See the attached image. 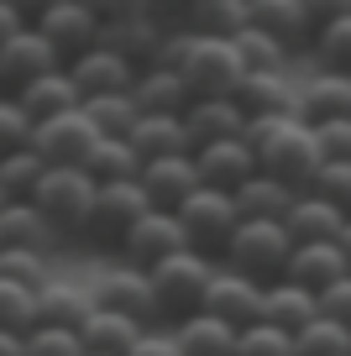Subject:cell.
<instances>
[{"instance_id": "ba28073f", "label": "cell", "mask_w": 351, "mask_h": 356, "mask_svg": "<svg viewBox=\"0 0 351 356\" xmlns=\"http://www.w3.org/2000/svg\"><path fill=\"white\" fill-rule=\"evenodd\" d=\"M89 147H95V126H89L84 105L63 111V115H47V121L32 126V152L47 168H84Z\"/></svg>"}, {"instance_id": "7402d4cb", "label": "cell", "mask_w": 351, "mask_h": 356, "mask_svg": "<svg viewBox=\"0 0 351 356\" xmlns=\"http://www.w3.org/2000/svg\"><path fill=\"white\" fill-rule=\"evenodd\" d=\"M341 273H346V257H341L336 241H294V252H288V267H283V278L299 283V289H309V293L330 289Z\"/></svg>"}, {"instance_id": "8d00e7d4", "label": "cell", "mask_w": 351, "mask_h": 356, "mask_svg": "<svg viewBox=\"0 0 351 356\" xmlns=\"http://www.w3.org/2000/svg\"><path fill=\"white\" fill-rule=\"evenodd\" d=\"M47 163L32 152V147H16V152L0 157V189H6V200H32V189L42 184Z\"/></svg>"}, {"instance_id": "816d5d0a", "label": "cell", "mask_w": 351, "mask_h": 356, "mask_svg": "<svg viewBox=\"0 0 351 356\" xmlns=\"http://www.w3.org/2000/svg\"><path fill=\"white\" fill-rule=\"evenodd\" d=\"M22 26H32V22H26V16L16 11L11 0H0V42H6V37H16V32H22Z\"/></svg>"}, {"instance_id": "d4e9b609", "label": "cell", "mask_w": 351, "mask_h": 356, "mask_svg": "<svg viewBox=\"0 0 351 356\" xmlns=\"http://www.w3.org/2000/svg\"><path fill=\"white\" fill-rule=\"evenodd\" d=\"M341 225H346V210H336L330 200H320V194L299 189L294 204H288L283 215V231L294 236V241H336Z\"/></svg>"}, {"instance_id": "7a4b0ae2", "label": "cell", "mask_w": 351, "mask_h": 356, "mask_svg": "<svg viewBox=\"0 0 351 356\" xmlns=\"http://www.w3.org/2000/svg\"><path fill=\"white\" fill-rule=\"evenodd\" d=\"M242 142L252 147L257 173L278 178L288 189H309L315 168L325 163L320 142H315V126H304L299 115H247Z\"/></svg>"}, {"instance_id": "f1b7e54d", "label": "cell", "mask_w": 351, "mask_h": 356, "mask_svg": "<svg viewBox=\"0 0 351 356\" xmlns=\"http://www.w3.org/2000/svg\"><path fill=\"white\" fill-rule=\"evenodd\" d=\"M132 100H136V111H142V115H184L189 111V89H184V79H178L173 68L153 63V68L136 74Z\"/></svg>"}, {"instance_id": "c3c4849f", "label": "cell", "mask_w": 351, "mask_h": 356, "mask_svg": "<svg viewBox=\"0 0 351 356\" xmlns=\"http://www.w3.org/2000/svg\"><path fill=\"white\" fill-rule=\"evenodd\" d=\"M100 22H126V16H142V11H157V0H84ZM163 16V11H157Z\"/></svg>"}, {"instance_id": "680465c9", "label": "cell", "mask_w": 351, "mask_h": 356, "mask_svg": "<svg viewBox=\"0 0 351 356\" xmlns=\"http://www.w3.org/2000/svg\"><path fill=\"white\" fill-rule=\"evenodd\" d=\"M84 356H89V351H84Z\"/></svg>"}, {"instance_id": "7dc6e473", "label": "cell", "mask_w": 351, "mask_h": 356, "mask_svg": "<svg viewBox=\"0 0 351 356\" xmlns=\"http://www.w3.org/2000/svg\"><path fill=\"white\" fill-rule=\"evenodd\" d=\"M315 142H320V157H351V115L315 126Z\"/></svg>"}, {"instance_id": "f546056e", "label": "cell", "mask_w": 351, "mask_h": 356, "mask_svg": "<svg viewBox=\"0 0 351 356\" xmlns=\"http://www.w3.org/2000/svg\"><path fill=\"white\" fill-rule=\"evenodd\" d=\"M294 194L299 189H288V184H278V178L252 173L231 200H236V215H242V220H283L288 204H294Z\"/></svg>"}, {"instance_id": "52a82bcc", "label": "cell", "mask_w": 351, "mask_h": 356, "mask_svg": "<svg viewBox=\"0 0 351 356\" xmlns=\"http://www.w3.org/2000/svg\"><path fill=\"white\" fill-rule=\"evenodd\" d=\"M173 215H178V225H184V241L194 246V252H205V257H220V246L231 241V231L242 220V215H236V200H231L226 189H205V184H199Z\"/></svg>"}, {"instance_id": "d6a6232c", "label": "cell", "mask_w": 351, "mask_h": 356, "mask_svg": "<svg viewBox=\"0 0 351 356\" xmlns=\"http://www.w3.org/2000/svg\"><path fill=\"white\" fill-rule=\"evenodd\" d=\"M132 147L142 152V163L153 157H178V152H194L184 136V115H142L132 126Z\"/></svg>"}, {"instance_id": "603a6c76", "label": "cell", "mask_w": 351, "mask_h": 356, "mask_svg": "<svg viewBox=\"0 0 351 356\" xmlns=\"http://www.w3.org/2000/svg\"><path fill=\"white\" fill-rule=\"evenodd\" d=\"M142 330H147L142 320L116 314V309H100V304H89V314L79 320V341H84L89 356H126Z\"/></svg>"}, {"instance_id": "bcb514c9", "label": "cell", "mask_w": 351, "mask_h": 356, "mask_svg": "<svg viewBox=\"0 0 351 356\" xmlns=\"http://www.w3.org/2000/svg\"><path fill=\"white\" fill-rule=\"evenodd\" d=\"M315 299H320V314H325V320L351 325V273H341V278L330 283V289H320Z\"/></svg>"}, {"instance_id": "7bdbcfd3", "label": "cell", "mask_w": 351, "mask_h": 356, "mask_svg": "<svg viewBox=\"0 0 351 356\" xmlns=\"http://www.w3.org/2000/svg\"><path fill=\"white\" fill-rule=\"evenodd\" d=\"M0 278L6 283H22V289H47V257H37V252H16V246H0Z\"/></svg>"}, {"instance_id": "277c9868", "label": "cell", "mask_w": 351, "mask_h": 356, "mask_svg": "<svg viewBox=\"0 0 351 356\" xmlns=\"http://www.w3.org/2000/svg\"><path fill=\"white\" fill-rule=\"evenodd\" d=\"M215 257L194 252V246H184V252L163 257L157 267H147V278H153V293H157V314H163L168 325L184 320V314H199V304H205V289L210 278H215Z\"/></svg>"}, {"instance_id": "9c48e42d", "label": "cell", "mask_w": 351, "mask_h": 356, "mask_svg": "<svg viewBox=\"0 0 351 356\" xmlns=\"http://www.w3.org/2000/svg\"><path fill=\"white\" fill-rule=\"evenodd\" d=\"M184 225H178V215L173 210H142L136 215V225L126 231V241L116 246V257L121 262H132V267H157L163 257H173V252H184Z\"/></svg>"}, {"instance_id": "ee69618b", "label": "cell", "mask_w": 351, "mask_h": 356, "mask_svg": "<svg viewBox=\"0 0 351 356\" xmlns=\"http://www.w3.org/2000/svg\"><path fill=\"white\" fill-rule=\"evenodd\" d=\"M32 325H37V293L22 289V283H6V278H0V330L26 335Z\"/></svg>"}, {"instance_id": "5bb4252c", "label": "cell", "mask_w": 351, "mask_h": 356, "mask_svg": "<svg viewBox=\"0 0 351 356\" xmlns=\"http://www.w3.org/2000/svg\"><path fill=\"white\" fill-rule=\"evenodd\" d=\"M68 68V79H74V89L84 95V100H95V95H126V89L136 84V74L142 68L136 63H126L116 47H105V42H95L89 53H79L74 63H63Z\"/></svg>"}, {"instance_id": "4fadbf2b", "label": "cell", "mask_w": 351, "mask_h": 356, "mask_svg": "<svg viewBox=\"0 0 351 356\" xmlns=\"http://www.w3.org/2000/svg\"><path fill=\"white\" fill-rule=\"evenodd\" d=\"M199 309L215 314V320H226L231 330H242V325L263 320V283L247 278V273H231V267H215V278H210Z\"/></svg>"}, {"instance_id": "1f68e13d", "label": "cell", "mask_w": 351, "mask_h": 356, "mask_svg": "<svg viewBox=\"0 0 351 356\" xmlns=\"http://www.w3.org/2000/svg\"><path fill=\"white\" fill-rule=\"evenodd\" d=\"M84 173L95 184H116V178H136L142 173V152L132 147V136H95L84 157Z\"/></svg>"}, {"instance_id": "44dd1931", "label": "cell", "mask_w": 351, "mask_h": 356, "mask_svg": "<svg viewBox=\"0 0 351 356\" xmlns=\"http://www.w3.org/2000/svg\"><path fill=\"white\" fill-rule=\"evenodd\" d=\"M247 26L278 37L288 53L309 47V37H315V26H309V16H304L299 0H247Z\"/></svg>"}, {"instance_id": "ab89813d", "label": "cell", "mask_w": 351, "mask_h": 356, "mask_svg": "<svg viewBox=\"0 0 351 356\" xmlns=\"http://www.w3.org/2000/svg\"><path fill=\"white\" fill-rule=\"evenodd\" d=\"M236 356H294V335L267 320H252L236 330Z\"/></svg>"}, {"instance_id": "83f0119b", "label": "cell", "mask_w": 351, "mask_h": 356, "mask_svg": "<svg viewBox=\"0 0 351 356\" xmlns=\"http://www.w3.org/2000/svg\"><path fill=\"white\" fill-rule=\"evenodd\" d=\"M173 346H178V356H236V330L199 309V314L173 320Z\"/></svg>"}, {"instance_id": "d590c367", "label": "cell", "mask_w": 351, "mask_h": 356, "mask_svg": "<svg viewBox=\"0 0 351 356\" xmlns=\"http://www.w3.org/2000/svg\"><path fill=\"white\" fill-rule=\"evenodd\" d=\"M231 42H236V53H242V68H247V74H283L288 58H294L283 42H278V37L257 32V26H242Z\"/></svg>"}, {"instance_id": "11a10c76", "label": "cell", "mask_w": 351, "mask_h": 356, "mask_svg": "<svg viewBox=\"0 0 351 356\" xmlns=\"http://www.w3.org/2000/svg\"><path fill=\"white\" fill-rule=\"evenodd\" d=\"M336 246H341V257H346V273H351V215H346V225H341Z\"/></svg>"}, {"instance_id": "cb8c5ba5", "label": "cell", "mask_w": 351, "mask_h": 356, "mask_svg": "<svg viewBox=\"0 0 351 356\" xmlns=\"http://www.w3.org/2000/svg\"><path fill=\"white\" fill-rule=\"evenodd\" d=\"M263 320L288 330V335H299L309 320H320V299L309 289H299V283H288V278H273V283H263Z\"/></svg>"}, {"instance_id": "e0dca14e", "label": "cell", "mask_w": 351, "mask_h": 356, "mask_svg": "<svg viewBox=\"0 0 351 356\" xmlns=\"http://www.w3.org/2000/svg\"><path fill=\"white\" fill-rule=\"evenodd\" d=\"M194 168H199V184L205 189H226L236 194L247 178L257 173V157L242 136H231V142H210V147H194Z\"/></svg>"}, {"instance_id": "f35d334b", "label": "cell", "mask_w": 351, "mask_h": 356, "mask_svg": "<svg viewBox=\"0 0 351 356\" xmlns=\"http://www.w3.org/2000/svg\"><path fill=\"white\" fill-rule=\"evenodd\" d=\"M309 53H315V63L330 68V74H351V16L320 26V32L309 37Z\"/></svg>"}, {"instance_id": "6da1fadb", "label": "cell", "mask_w": 351, "mask_h": 356, "mask_svg": "<svg viewBox=\"0 0 351 356\" xmlns=\"http://www.w3.org/2000/svg\"><path fill=\"white\" fill-rule=\"evenodd\" d=\"M163 68H173L184 79L189 100H220V95H236V84L247 79L242 53L231 37H194L184 26H168V42H163Z\"/></svg>"}, {"instance_id": "9f6ffc18", "label": "cell", "mask_w": 351, "mask_h": 356, "mask_svg": "<svg viewBox=\"0 0 351 356\" xmlns=\"http://www.w3.org/2000/svg\"><path fill=\"white\" fill-rule=\"evenodd\" d=\"M0 204H6V189H0Z\"/></svg>"}, {"instance_id": "3957f363", "label": "cell", "mask_w": 351, "mask_h": 356, "mask_svg": "<svg viewBox=\"0 0 351 356\" xmlns=\"http://www.w3.org/2000/svg\"><path fill=\"white\" fill-rule=\"evenodd\" d=\"M288 252H294V236L283 231V220H236V231L220 246L215 262L231 267V273H247L257 283H273L283 278Z\"/></svg>"}, {"instance_id": "d6986e66", "label": "cell", "mask_w": 351, "mask_h": 356, "mask_svg": "<svg viewBox=\"0 0 351 356\" xmlns=\"http://www.w3.org/2000/svg\"><path fill=\"white\" fill-rule=\"evenodd\" d=\"M0 246H16V252L53 257L58 246H63V236L47 225V215L37 210L32 200H6V204H0Z\"/></svg>"}, {"instance_id": "4316f807", "label": "cell", "mask_w": 351, "mask_h": 356, "mask_svg": "<svg viewBox=\"0 0 351 356\" xmlns=\"http://www.w3.org/2000/svg\"><path fill=\"white\" fill-rule=\"evenodd\" d=\"M16 100H22V111L37 121H47V115H63V111H79L84 105V95L74 89V79H68V68H53V74L32 79V84L16 89Z\"/></svg>"}, {"instance_id": "8992f818", "label": "cell", "mask_w": 351, "mask_h": 356, "mask_svg": "<svg viewBox=\"0 0 351 356\" xmlns=\"http://www.w3.org/2000/svg\"><path fill=\"white\" fill-rule=\"evenodd\" d=\"M142 210H153V204H147V194H142L136 178L95 184V204H89V220H84V241L116 252V246L126 241V231L136 225V215H142Z\"/></svg>"}, {"instance_id": "b9f144b4", "label": "cell", "mask_w": 351, "mask_h": 356, "mask_svg": "<svg viewBox=\"0 0 351 356\" xmlns=\"http://www.w3.org/2000/svg\"><path fill=\"white\" fill-rule=\"evenodd\" d=\"M309 194H320V200H330L336 210L351 215V157H325L309 178Z\"/></svg>"}, {"instance_id": "f6af8a7d", "label": "cell", "mask_w": 351, "mask_h": 356, "mask_svg": "<svg viewBox=\"0 0 351 356\" xmlns=\"http://www.w3.org/2000/svg\"><path fill=\"white\" fill-rule=\"evenodd\" d=\"M16 147H32V115L22 111L16 95H0V157Z\"/></svg>"}, {"instance_id": "60d3db41", "label": "cell", "mask_w": 351, "mask_h": 356, "mask_svg": "<svg viewBox=\"0 0 351 356\" xmlns=\"http://www.w3.org/2000/svg\"><path fill=\"white\" fill-rule=\"evenodd\" d=\"M22 356H84V341L68 325H32L22 335Z\"/></svg>"}, {"instance_id": "7c38bea8", "label": "cell", "mask_w": 351, "mask_h": 356, "mask_svg": "<svg viewBox=\"0 0 351 356\" xmlns=\"http://www.w3.org/2000/svg\"><path fill=\"white\" fill-rule=\"evenodd\" d=\"M53 68H63V58L53 53V42H47L37 26H22L16 37L0 42V89H6V95H16L22 84L53 74Z\"/></svg>"}, {"instance_id": "74e56055", "label": "cell", "mask_w": 351, "mask_h": 356, "mask_svg": "<svg viewBox=\"0 0 351 356\" xmlns=\"http://www.w3.org/2000/svg\"><path fill=\"white\" fill-rule=\"evenodd\" d=\"M294 356H351V325H336L325 314L309 320L294 335Z\"/></svg>"}, {"instance_id": "4dcf8cb0", "label": "cell", "mask_w": 351, "mask_h": 356, "mask_svg": "<svg viewBox=\"0 0 351 356\" xmlns=\"http://www.w3.org/2000/svg\"><path fill=\"white\" fill-rule=\"evenodd\" d=\"M231 100L247 115H294V84L288 74H247Z\"/></svg>"}, {"instance_id": "2e32d148", "label": "cell", "mask_w": 351, "mask_h": 356, "mask_svg": "<svg viewBox=\"0 0 351 356\" xmlns=\"http://www.w3.org/2000/svg\"><path fill=\"white\" fill-rule=\"evenodd\" d=\"M136 184H142V194H147V204H153V210H178V204H184L189 194L199 189L194 152H178V157H153V163H142Z\"/></svg>"}, {"instance_id": "836d02e7", "label": "cell", "mask_w": 351, "mask_h": 356, "mask_svg": "<svg viewBox=\"0 0 351 356\" xmlns=\"http://www.w3.org/2000/svg\"><path fill=\"white\" fill-rule=\"evenodd\" d=\"M89 293L74 289V283H47V289H37V325H68V330H79V320L89 314Z\"/></svg>"}, {"instance_id": "f5cc1de1", "label": "cell", "mask_w": 351, "mask_h": 356, "mask_svg": "<svg viewBox=\"0 0 351 356\" xmlns=\"http://www.w3.org/2000/svg\"><path fill=\"white\" fill-rule=\"evenodd\" d=\"M11 6H16L22 16H26V22H37V16H42L47 6H58V0H11Z\"/></svg>"}, {"instance_id": "8fae6325", "label": "cell", "mask_w": 351, "mask_h": 356, "mask_svg": "<svg viewBox=\"0 0 351 356\" xmlns=\"http://www.w3.org/2000/svg\"><path fill=\"white\" fill-rule=\"evenodd\" d=\"M89 299L100 304V309H116V314H132V320L142 325H157L163 314H157V293H153V278H147L142 267L132 262H116L105 273V278L95 283V293Z\"/></svg>"}, {"instance_id": "f907efd6", "label": "cell", "mask_w": 351, "mask_h": 356, "mask_svg": "<svg viewBox=\"0 0 351 356\" xmlns=\"http://www.w3.org/2000/svg\"><path fill=\"white\" fill-rule=\"evenodd\" d=\"M304 6V16H309V26H330V22H341V16H351V0H299Z\"/></svg>"}, {"instance_id": "ffe728a7", "label": "cell", "mask_w": 351, "mask_h": 356, "mask_svg": "<svg viewBox=\"0 0 351 356\" xmlns=\"http://www.w3.org/2000/svg\"><path fill=\"white\" fill-rule=\"evenodd\" d=\"M247 131V111L231 95H220V100H189L184 111V136L189 147H210V142H231V136Z\"/></svg>"}, {"instance_id": "db71d44e", "label": "cell", "mask_w": 351, "mask_h": 356, "mask_svg": "<svg viewBox=\"0 0 351 356\" xmlns=\"http://www.w3.org/2000/svg\"><path fill=\"white\" fill-rule=\"evenodd\" d=\"M0 356H22V335L16 330H0Z\"/></svg>"}, {"instance_id": "484cf974", "label": "cell", "mask_w": 351, "mask_h": 356, "mask_svg": "<svg viewBox=\"0 0 351 356\" xmlns=\"http://www.w3.org/2000/svg\"><path fill=\"white\" fill-rule=\"evenodd\" d=\"M173 26L194 37H236L247 26V0H184Z\"/></svg>"}, {"instance_id": "e575fe53", "label": "cell", "mask_w": 351, "mask_h": 356, "mask_svg": "<svg viewBox=\"0 0 351 356\" xmlns=\"http://www.w3.org/2000/svg\"><path fill=\"white\" fill-rule=\"evenodd\" d=\"M84 115L95 126V136H132V126L142 121L132 89L126 95H95V100H84Z\"/></svg>"}, {"instance_id": "9a60e30c", "label": "cell", "mask_w": 351, "mask_h": 356, "mask_svg": "<svg viewBox=\"0 0 351 356\" xmlns=\"http://www.w3.org/2000/svg\"><path fill=\"white\" fill-rule=\"evenodd\" d=\"M168 16L157 11H142V16H126V22H105V32H100V42L116 47V53L126 58V63L136 68H153L157 58H163V42H168Z\"/></svg>"}, {"instance_id": "30bf717a", "label": "cell", "mask_w": 351, "mask_h": 356, "mask_svg": "<svg viewBox=\"0 0 351 356\" xmlns=\"http://www.w3.org/2000/svg\"><path fill=\"white\" fill-rule=\"evenodd\" d=\"M32 26L53 42V53L63 58V63H74L79 53H89V47L100 42V32H105V22L89 11L84 0H58V6H47Z\"/></svg>"}, {"instance_id": "5b68a950", "label": "cell", "mask_w": 351, "mask_h": 356, "mask_svg": "<svg viewBox=\"0 0 351 356\" xmlns=\"http://www.w3.org/2000/svg\"><path fill=\"white\" fill-rule=\"evenodd\" d=\"M32 204L47 215L58 236H84V220H89V204H95V178L84 168H47L42 184L32 189Z\"/></svg>"}, {"instance_id": "ac0fdd59", "label": "cell", "mask_w": 351, "mask_h": 356, "mask_svg": "<svg viewBox=\"0 0 351 356\" xmlns=\"http://www.w3.org/2000/svg\"><path fill=\"white\" fill-rule=\"evenodd\" d=\"M294 115L304 126H325L336 115H351V74H330V68L309 74L294 89Z\"/></svg>"}, {"instance_id": "681fc988", "label": "cell", "mask_w": 351, "mask_h": 356, "mask_svg": "<svg viewBox=\"0 0 351 356\" xmlns=\"http://www.w3.org/2000/svg\"><path fill=\"white\" fill-rule=\"evenodd\" d=\"M126 356H178L173 330H157V325H147V330L132 341V351H126Z\"/></svg>"}, {"instance_id": "6f0895ef", "label": "cell", "mask_w": 351, "mask_h": 356, "mask_svg": "<svg viewBox=\"0 0 351 356\" xmlns=\"http://www.w3.org/2000/svg\"><path fill=\"white\" fill-rule=\"evenodd\" d=\"M0 95H6V89H0Z\"/></svg>"}]
</instances>
